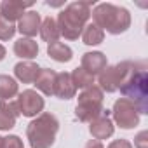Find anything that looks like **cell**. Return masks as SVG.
Returning a JSON list of instances; mask_svg holds the SVG:
<instances>
[{
  "label": "cell",
  "instance_id": "1",
  "mask_svg": "<svg viewBox=\"0 0 148 148\" xmlns=\"http://www.w3.org/2000/svg\"><path fill=\"white\" fill-rule=\"evenodd\" d=\"M148 79H146V63H134L127 79L119 87L125 99L132 101L139 113H148Z\"/></svg>",
  "mask_w": 148,
  "mask_h": 148
},
{
  "label": "cell",
  "instance_id": "2",
  "mask_svg": "<svg viewBox=\"0 0 148 148\" xmlns=\"http://www.w3.org/2000/svg\"><path fill=\"white\" fill-rule=\"evenodd\" d=\"M91 16V2H73L70 4L58 18L59 35L68 40H75L86 28V23Z\"/></svg>",
  "mask_w": 148,
  "mask_h": 148
},
{
  "label": "cell",
  "instance_id": "3",
  "mask_svg": "<svg viewBox=\"0 0 148 148\" xmlns=\"http://www.w3.org/2000/svg\"><path fill=\"white\" fill-rule=\"evenodd\" d=\"M94 25L101 28L103 32L106 30L112 35L124 33L129 25H131V14L127 9L113 5V4H99L92 11Z\"/></svg>",
  "mask_w": 148,
  "mask_h": 148
},
{
  "label": "cell",
  "instance_id": "4",
  "mask_svg": "<svg viewBox=\"0 0 148 148\" xmlns=\"http://www.w3.org/2000/svg\"><path fill=\"white\" fill-rule=\"evenodd\" d=\"M59 122L52 113H40L35 120L28 124L26 136L32 148H51L56 139Z\"/></svg>",
  "mask_w": 148,
  "mask_h": 148
},
{
  "label": "cell",
  "instance_id": "5",
  "mask_svg": "<svg viewBox=\"0 0 148 148\" xmlns=\"http://www.w3.org/2000/svg\"><path fill=\"white\" fill-rule=\"evenodd\" d=\"M103 113V91L98 86H91L82 91L75 108V115L82 122H92Z\"/></svg>",
  "mask_w": 148,
  "mask_h": 148
},
{
  "label": "cell",
  "instance_id": "6",
  "mask_svg": "<svg viewBox=\"0 0 148 148\" xmlns=\"http://www.w3.org/2000/svg\"><path fill=\"white\" fill-rule=\"evenodd\" d=\"M132 66H134L132 61H122L113 66H106L99 73V89L106 92H115L122 86V82L127 79Z\"/></svg>",
  "mask_w": 148,
  "mask_h": 148
},
{
  "label": "cell",
  "instance_id": "7",
  "mask_svg": "<svg viewBox=\"0 0 148 148\" xmlns=\"http://www.w3.org/2000/svg\"><path fill=\"white\" fill-rule=\"evenodd\" d=\"M113 119L122 129H132L139 124V110L125 98H120L113 105Z\"/></svg>",
  "mask_w": 148,
  "mask_h": 148
},
{
  "label": "cell",
  "instance_id": "8",
  "mask_svg": "<svg viewBox=\"0 0 148 148\" xmlns=\"http://www.w3.org/2000/svg\"><path fill=\"white\" fill-rule=\"evenodd\" d=\"M16 103H18L19 113H23L25 117H35L44 110V99L37 91H32V89L23 91Z\"/></svg>",
  "mask_w": 148,
  "mask_h": 148
},
{
  "label": "cell",
  "instance_id": "9",
  "mask_svg": "<svg viewBox=\"0 0 148 148\" xmlns=\"http://www.w3.org/2000/svg\"><path fill=\"white\" fill-rule=\"evenodd\" d=\"M19 108L16 101L4 99L0 101V131H9L16 125V120L19 117Z\"/></svg>",
  "mask_w": 148,
  "mask_h": 148
},
{
  "label": "cell",
  "instance_id": "10",
  "mask_svg": "<svg viewBox=\"0 0 148 148\" xmlns=\"http://www.w3.org/2000/svg\"><path fill=\"white\" fill-rule=\"evenodd\" d=\"M33 2H23V0H5L0 4V14H2L7 21H16L21 19V16L25 14V11L28 7H32Z\"/></svg>",
  "mask_w": 148,
  "mask_h": 148
},
{
  "label": "cell",
  "instance_id": "11",
  "mask_svg": "<svg viewBox=\"0 0 148 148\" xmlns=\"http://www.w3.org/2000/svg\"><path fill=\"white\" fill-rule=\"evenodd\" d=\"M89 131H91V134L94 136V139H106V138H110L112 134H113V122H112V119L108 117V110L105 112L103 110V113L98 117V119H94L92 122H91V127H89Z\"/></svg>",
  "mask_w": 148,
  "mask_h": 148
},
{
  "label": "cell",
  "instance_id": "12",
  "mask_svg": "<svg viewBox=\"0 0 148 148\" xmlns=\"http://www.w3.org/2000/svg\"><path fill=\"white\" fill-rule=\"evenodd\" d=\"M82 68L91 75L101 73L106 68V56L103 52H86L82 56Z\"/></svg>",
  "mask_w": 148,
  "mask_h": 148
},
{
  "label": "cell",
  "instance_id": "13",
  "mask_svg": "<svg viewBox=\"0 0 148 148\" xmlns=\"http://www.w3.org/2000/svg\"><path fill=\"white\" fill-rule=\"evenodd\" d=\"M19 30L23 35L26 37H33L37 35V32H40V14L35 11H28L21 16L19 19V26L16 28Z\"/></svg>",
  "mask_w": 148,
  "mask_h": 148
},
{
  "label": "cell",
  "instance_id": "14",
  "mask_svg": "<svg viewBox=\"0 0 148 148\" xmlns=\"http://www.w3.org/2000/svg\"><path fill=\"white\" fill-rule=\"evenodd\" d=\"M14 73L23 84H32V82L37 80L40 68H38V64H35L32 61H21L14 66Z\"/></svg>",
  "mask_w": 148,
  "mask_h": 148
},
{
  "label": "cell",
  "instance_id": "15",
  "mask_svg": "<svg viewBox=\"0 0 148 148\" xmlns=\"http://www.w3.org/2000/svg\"><path fill=\"white\" fill-rule=\"evenodd\" d=\"M75 86L71 82L70 73H58L56 77V86H54V96L61 99H70L75 96Z\"/></svg>",
  "mask_w": 148,
  "mask_h": 148
},
{
  "label": "cell",
  "instance_id": "16",
  "mask_svg": "<svg viewBox=\"0 0 148 148\" xmlns=\"http://www.w3.org/2000/svg\"><path fill=\"white\" fill-rule=\"evenodd\" d=\"M56 77H58V73L51 68H44L40 70L38 73V77L35 80V86L37 89H40L44 94L47 96H52L54 94V86H56Z\"/></svg>",
  "mask_w": 148,
  "mask_h": 148
},
{
  "label": "cell",
  "instance_id": "17",
  "mask_svg": "<svg viewBox=\"0 0 148 148\" xmlns=\"http://www.w3.org/2000/svg\"><path fill=\"white\" fill-rule=\"evenodd\" d=\"M14 52L19 58L32 59V58H35L38 54V44L35 40H32V38H19L14 44Z\"/></svg>",
  "mask_w": 148,
  "mask_h": 148
},
{
  "label": "cell",
  "instance_id": "18",
  "mask_svg": "<svg viewBox=\"0 0 148 148\" xmlns=\"http://www.w3.org/2000/svg\"><path fill=\"white\" fill-rule=\"evenodd\" d=\"M47 54L54 59V61H59V63H68L73 56L71 49L68 45H64L63 42H52L49 44L47 47Z\"/></svg>",
  "mask_w": 148,
  "mask_h": 148
},
{
  "label": "cell",
  "instance_id": "19",
  "mask_svg": "<svg viewBox=\"0 0 148 148\" xmlns=\"http://www.w3.org/2000/svg\"><path fill=\"white\" fill-rule=\"evenodd\" d=\"M40 35L45 42L52 44V42H58L59 38V28H58V23L56 19H52L51 16L45 18L42 23H40Z\"/></svg>",
  "mask_w": 148,
  "mask_h": 148
},
{
  "label": "cell",
  "instance_id": "20",
  "mask_svg": "<svg viewBox=\"0 0 148 148\" xmlns=\"http://www.w3.org/2000/svg\"><path fill=\"white\" fill-rule=\"evenodd\" d=\"M70 77H71V82L73 86L80 87V89H87L91 86H94V75H91V73H87L82 66L77 68V70H73V73H70Z\"/></svg>",
  "mask_w": 148,
  "mask_h": 148
},
{
  "label": "cell",
  "instance_id": "21",
  "mask_svg": "<svg viewBox=\"0 0 148 148\" xmlns=\"http://www.w3.org/2000/svg\"><path fill=\"white\" fill-rule=\"evenodd\" d=\"M103 38H105V32L96 25H87L82 30V40L86 45H98L103 42Z\"/></svg>",
  "mask_w": 148,
  "mask_h": 148
},
{
  "label": "cell",
  "instance_id": "22",
  "mask_svg": "<svg viewBox=\"0 0 148 148\" xmlns=\"http://www.w3.org/2000/svg\"><path fill=\"white\" fill-rule=\"evenodd\" d=\"M18 94V82L9 75H0V98L9 99Z\"/></svg>",
  "mask_w": 148,
  "mask_h": 148
},
{
  "label": "cell",
  "instance_id": "23",
  "mask_svg": "<svg viewBox=\"0 0 148 148\" xmlns=\"http://www.w3.org/2000/svg\"><path fill=\"white\" fill-rule=\"evenodd\" d=\"M16 33V26L0 14V40H9Z\"/></svg>",
  "mask_w": 148,
  "mask_h": 148
},
{
  "label": "cell",
  "instance_id": "24",
  "mask_svg": "<svg viewBox=\"0 0 148 148\" xmlns=\"http://www.w3.org/2000/svg\"><path fill=\"white\" fill-rule=\"evenodd\" d=\"M2 148H25V146H23V141L18 136H7L2 141Z\"/></svg>",
  "mask_w": 148,
  "mask_h": 148
},
{
  "label": "cell",
  "instance_id": "25",
  "mask_svg": "<svg viewBox=\"0 0 148 148\" xmlns=\"http://www.w3.org/2000/svg\"><path fill=\"white\" fill-rule=\"evenodd\" d=\"M134 145H136V148H148V132L146 131H141L136 136Z\"/></svg>",
  "mask_w": 148,
  "mask_h": 148
},
{
  "label": "cell",
  "instance_id": "26",
  "mask_svg": "<svg viewBox=\"0 0 148 148\" xmlns=\"http://www.w3.org/2000/svg\"><path fill=\"white\" fill-rule=\"evenodd\" d=\"M108 148H132V145L127 141V139H115L110 143Z\"/></svg>",
  "mask_w": 148,
  "mask_h": 148
},
{
  "label": "cell",
  "instance_id": "27",
  "mask_svg": "<svg viewBox=\"0 0 148 148\" xmlns=\"http://www.w3.org/2000/svg\"><path fill=\"white\" fill-rule=\"evenodd\" d=\"M86 148H105V146L101 145V141H98V139H91V141H87Z\"/></svg>",
  "mask_w": 148,
  "mask_h": 148
},
{
  "label": "cell",
  "instance_id": "28",
  "mask_svg": "<svg viewBox=\"0 0 148 148\" xmlns=\"http://www.w3.org/2000/svg\"><path fill=\"white\" fill-rule=\"evenodd\" d=\"M5 58V47L2 45V44H0V61H2Z\"/></svg>",
  "mask_w": 148,
  "mask_h": 148
},
{
  "label": "cell",
  "instance_id": "29",
  "mask_svg": "<svg viewBox=\"0 0 148 148\" xmlns=\"http://www.w3.org/2000/svg\"><path fill=\"white\" fill-rule=\"evenodd\" d=\"M47 5H51V7H59V5H63V4H61V2H51V0H49Z\"/></svg>",
  "mask_w": 148,
  "mask_h": 148
},
{
  "label": "cell",
  "instance_id": "30",
  "mask_svg": "<svg viewBox=\"0 0 148 148\" xmlns=\"http://www.w3.org/2000/svg\"><path fill=\"white\" fill-rule=\"evenodd\" d=\"M2 141H4V138H0V148H2Z\"/></svg>",
  "mask_w": 148,
  "mask_h": 148
}]
</instances>
